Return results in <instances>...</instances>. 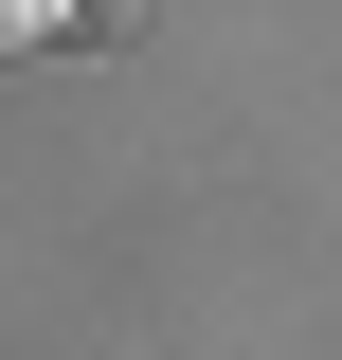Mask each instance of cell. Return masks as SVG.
Wrapping results in <instances>:
<instances>
[]
</instances>
